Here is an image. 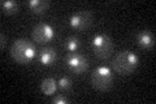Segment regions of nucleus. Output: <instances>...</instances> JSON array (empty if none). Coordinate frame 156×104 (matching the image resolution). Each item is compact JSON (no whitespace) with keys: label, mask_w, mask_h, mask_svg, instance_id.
<instances>
[{"label":"nucleus","mask_w":156,"mask_h":104,"mask_svg":"<svg viewBox=\"0 0 156 104\" xmlns=\"http://www.w3.org/2000/svg\"><path fill=\"white\" fill-rule=\"evenodd\" d=\"M11 56L17 64L27 65L37 57L35 44L25 38L16 39L11 46Z\"/></svg>","instance_id":"1"},{"label":"nucleus","mask_w":156,"mask_h":104,"mask_svg":"<svg viewBox=\"0 0 156 104\" xmlns=\"http://www.w3.org/2000/svg\"><path fill=\"white\" fill-rule=\"evenodd\" d=\"M139 64V57L136 53L129 49H124V51L119 52L112 60V68L116 73L121 74V76H129L133 73Z\"/></svg>","instance_id":"2"},{"label":"nucleus","mask_w":156,"mask_h":104,"mask_svg":"<svg viewBox=\"0 0 156 104\" xmlns=\"http://www.w3.org/2000/svg\"><path fill=\"white\" fill-rule=\"evenodd\" d=\"M91 86L98 91H107L113 85V73L112 69L107 65L98 66L90 77Z\"/></svg>","instance_id":"3"},{"label":"nucleus","mask_w":156,"mask_h":104,"mask_svg":"<svg viewBox=\"0 0 156 104\" xmlns=\"http://www.w3.org/2000/svg\"><path fill=\"white\" fill-rule=\"evenodd\" d=\"M91 47L94 51L95 56L99 57L100 60H107L113 52V42L112 38L105 33H100L92 38Z\"/></svg>","instance_id":"4"},{"label":"nucleus","mask_w":156,"mask_h":104,"mask_svg":"<svg viewBox=\"0 0 156 104\" xmlns=\"http://www.w3.org/2000/svg\"><path fill=\"white\" fill-rule=\"evenodd\" d=\"M68 23L72 29L78 31H83L86 29H89L92 23V14L90 11L82 9V11H77L72 13L69 18H68Z\"/></svg>","instance_id":"5"},{"label":"nucleus","mask_w":156,"mask_h":104,"mask_svg":"<svg viewBox=\"0 0 156 104\" xmlns=\"http://www.w3.org/2000/svg\"><path fill=\"white\" fill-rule=\"evenodd\" d=\"M65 64L69 70L74 74H83L89 69V60L85 55L78 52H70L65 56Z\"/></svg>","instance_id":"6"},{"label":"nucleus","mask_w":156,"mask_h":104,"mask_svg":"<svg viewBox=\"0 0 156 104\" xmlns=\"http://www.w3.org/2000/svg\"><path fill=\"white\" fill-rule=\"evenodd\" d=\"M31 37L37 44H47L55 38V29L50 23L41 22L33 27Z\"/></svg>","instance_id":"7"},{"label":"nucleus","mask_w":156,"mask_h":104,"mask_svg":"<svg viewBox=\"0 0 156 104\" xmlns=\"http://www.w3.org/2000/svg\"><path fill=\"white\" fill-rule=\"evenodd\" d=\"M136 44L143 49H152L155 47V34L150 30H140L135 34Z\"/></svg>","instance_id":"8"},{"label":"nucleus","mask_w":156,"mask_h":104,"mask_svg":"<svg viewBox=\"0 0 156 104\" xmlns=\"http://www.w3.org/2000/svg\"><path fill=\"white\" fill-rule=\"evenodd\" d=\"M38 60L43 66H52L57 60V52L52 47H43L38 53Z\"/></svg>","instance_id":"9"},{"label":"nucleus","mask_w":156,"mask_h":104,"mask_svg":"<svg viewBox=\"0 0 156 104\" xmlns=\"http://www.w3.org/2000/svg\"><path fill=\"white\" fill-rule=\"evenodd\" d=\"M27 8L34 14H42L50 8V2L48 0H30L27 2Z\"/></svg>","instance_id":"10"},{"label":"nucleus","mask_w":156,"mask_h":104,"mask_svg":"<svg viewBox=\"0 0 156 104\" xmlns=\"http://www.w3.org/2000/svg\"><path fill=\"white\" fill-rule=\"evenodd\" d=\"M41 90L46 96L53 95L57 90V81L52 77H47L41 82Z\"/></svg>","instance_id":"11"},{"label":"nucleus","mask_w":156,"mask_h":104,"mask_svg":"<svg viewBox=\"0 0 156 104\" xmlns=\"http://www.w3.org/2000/svg\"><path fill=\"white\" fill-rule=\"evenodd\" d=\"M64 48L68 52H77L81 48V39L76 37V35H70L64 41Z\"/></svg>","instance_id":"12"},{"label":"nucleus","mask_w":156,"mask_h":104,"mask_svg":"<svg viewBox=\"0 0 156 104\" xmlns=\"http://www.w3.org/2000/svg\"><path fill=\"white\" fill-rule=\"evenodd\" d=\"M0 8H2V12L4 14H16L18 12V3L17 2H13V0H3L0 3Z\"/></svg>","instance_id":"13"},{"label":"nucleus","mask_w":156,"mask_h":104,"mask_svg":"<svg viewBox=\"0 0 156 104\" xmlns=\"http://www.w3.org/2000/svg\"><path fill=\"white\" fill-rule=\"evenodd\" d=\"M72 86H73V82L68 76H62L57 80V87L60 88L61 91H69Z\"/></svg>","instance_id":"14"},{"label":"nucleus","mask_w":156,"mask_h":104,"mask_svg":"<svg viewBox=\"0 0 156 104\" xmlns=\"http://www.w3.org/2000/svg\"><path fill=\"white\" fill-rule=\"evenodd\" d=\"M52 103L53 104H66V103H69V99H68L66 96H64L62 94H58V95L53 96Z\"/></svg>","instance_id":"15"},{"label":"nucleus","mask_w":156,"mask_h":104,"mask_svg":"<svg viewBox=\"0 0 156 104\" xmlns=\"http://www.w3.org/2000/svg\"><path fill=\"white\" fill-rule=\"evenodd\" d=\"M0 38H2V42H0V48H2V51H4L5 44H7V35L2 31V34H0Z\"/></svg>","instance_id":"16"}]
</instances>
